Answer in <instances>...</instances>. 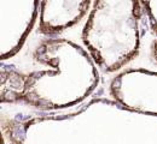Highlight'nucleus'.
<instances>
[{
  "mask_svg": "<svg viewBox=\"0 0 157 144\" xmlns=\"http://www.w3.org/2000/svg\"><path fill=\"white\" fill-rule=\"evenodd\" d=\"M140 0H93L82 42L105 72L123 67L140 47Z\"/></svg>",
  "mask_w": 157,
  "mask_h": 144,
  "instance_id": "nucleus-1",
  "label": "nucleus"
},
{
  "mask_svg": "<svg viewBox=\"0 0 157 144\" xmlns=\"http://www.w3.org/2000/svg\"><path fill=\"white\" fill-rule=\"evenodd\" d=\"M90 5L91 0H40V33L53 35L74 27Z\"/></svg>",
  "mask_w": 157,
  "mask_h": 144,
  "instance_id": "nucleus-2",
  "label": "nucleus"
},
{
  "mask_svg": "<svg viewBox=\"0 0 157 144\" xmlns=\"http://www.w3.org/2000/svg\"><path fill=\"white\" fill-rule=\"evenodd\" d=\"M151 54H152V58L155 62L157 64V40L152 43V47H151Z\"/></svg>",
  "mask_w": 157,
  "mask_h": 144,
  "instance_id": "nucleus-3",
  "label": "nucleus"
}]
</instances>
